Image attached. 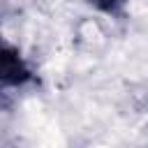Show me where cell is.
<instances>
[{"mask_svg":"<svg viewBox=\"0 0 148 148\" xmlns=\"http://www.w3.org/2000/svg\"><path fill=\"white\" fill-rule=\"evenodd\" d=\"M35 81V72L23 58V53L0 39V92L23 88Z\"/></svg>","mask_w":148,"mask_h":148,"instance_id":"cell-1","label":"cell"},{"mask_svg":"<svg viewBox=\"0 0 148 148\" xmlns=\"http://www.w3.org/2000/svg\"><path fill=\"white\" fill-rule=\"evenodd\" d=\"M83 2L90 5L92 9L106 14V16H120L125 5H127V0H83Z\"/></svg>","mask_w":148,"mask_h":148,"instance_id":"cell-2","label":"cell"}]
</instances>
